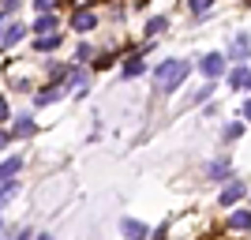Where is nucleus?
Instances as JSON below:
<instances>
[{
	"instance_id": "f257e3e1",
	"label": "nucleus",
	"mask_w": 251,
	"mask_h": 240,
	"mask_svg": "<svg viewBox=\"0 0 251 240\" xmlns=\"http://www.w3.org/2000/svg\"><path fill=\"white\" fill-rule=\"evenodd\" d=\"M191 68H195L191 60H176V56H173V60H161L154 68V90L157 94H176L180 86H184V79L191 75Z\"/></svg>"
},
{
	"instance_id": "f03ea898",
	"label": "nucleus",
	"mask_w": 251,
	"mask_h": 240,
	"mask_svg": "<svg viewBox=\"0 0 251 240\" xmlns=\"http://www.w3.org/2000/svg\"><path fill=\"white\" fill-rule=\"evenodd\" d=\"M195 68L202 72V79H221L229 72V60H225V53H206V56L195 60Z\"/></svg>"
},
{
	"instance_id": "7ed1b4c3",
	"label": "nucleus",
	"mask_w": 251,
	"mask_h": 240,
	"mask_svg": "<svg viewBox=\"0 0 251 240\" xmlns=\"http://www.w3.org/2000/svg\"><path fill=\"white\" fill-rule=\"evenodd\" d=\"M244 195H248V184L236 180V177H229V180H225V188H221V195H218V203H221V207H236Z\"/></svg>"
},
{
	"instance_id": "20e7f679",
	"label": "nucleus",
	"mask_w": 251,
	"mask_h": 240,
	"mask_svg": "<svg viewBox=\"0 0 251 240\" xmlns=\"http://www.w3.org/2000/svg\"><path fill=\"white\" fill-rule=\"evenodd\" d=\"M225 60H236V64H248L251 60V38H248V34H236V38L229 42Z\"/></svg>"
},
{
	"instance_id": "39448f33",
	"label": "nucleus",
	"mask_w": 251,
	"mask_h": 240,
	"mask_svg": "<svg viewBox=\"0 0 251 240\" xmlns=\"http://www.w3.org/2000/svg\"><path fill=\"white\" fill-rule=\"evenodd\" d=\"M11 139H26L38 132V120H34V113H19V116H11Z\"/></svg>"
},
{
	"instance_id": "423d86ee",
	"label": "nucleus",
	"mask_w": 251,
	"mask_h": 240,
	"mask_svg": "<svg viewBox=\"0 0 251 240\" xmlns=\"http://www.w3.org/2000/svg\"><path fill=\"white\" fill-rule=\"evenodd\" d=\"M232 177V161H229V154H221V158H214V161H206V180H229Z\"/></svg>"
},
{
	"instance_id": "0eeeda50",
	"label": "nucleus",
	"mask_w": 251,
	"mask_h": 240,
	"mask_svg": "<svg viewBox=\"0 0 251 240\" xmlns=\"http://www.w3.org/2000/svg\"><path fill=\"white\" fill-rule=\"evenodd\" d=\"M94 27H98V15H94V11H86V8H75L72 11V30L75 34H90Z\"/></svg>"
},
{
	"instance_id": "6e6552de",
	"label": "nucleus",
	"mask_w": 251,
	"mask_h": 240,
	"mask_svg": "<svg viewBox=\"0 0 251 240\" xmlns=\"http://www.w3.org/2000/svg\"><path fill=\"white\" fill-rule=\"evenodd\" d=\"M30 30L34 34H56L60 30V15H56V11H42V15L30 23Z\"/></svg>"
},
{
	"instance_id": "1a4fd4ad",
	"label": "nucleus",
	"mask_w": 251,
	"mask_h": 240,
	"mask_svg": "<svg viewBox=\"0 0 251 240\" xmlns=\"http://www.w3.org/2000/svg\"><path fill=\"white\" fill-rule=\"evenodd\" d=\"M64 94H68V90H64L60 83H49V86H42V90H38V94H34V105H38V109H45V105H52V102H60Z\"/></svg>"
},
{
	"instance_id": "9d476101",
	"label": "nucleus",
	"mask_w": 251,
	"mask_h": 240,
	"mask_svg": "<svg viewBox=\"0 0 251 240\" xmlns=\"http://www.w3.org/2000/svg\"><path fill=\"white\" fill-rule=\"evenodd\" d=\"M120 237L124 240H147L150 229L143 225V221H135V218H120Z\"/></svg>"
},
{
	"instance_id": "9b49d317",
	"label": "nucleus",
	"mask_w": 251,
	"mask_h": 240,
	"mask_svg": "<svg viewBox=\"0 0 251 240\" xmlns=\"http://www.w3.org/2000/svg\"><path fill=\"white\" fill-rule=\"evenodd\" d=\"M23 165H26V158H23V154L4 158V161H0V180H15L23 173Z\"/></svg>"
},
{
	"instance_id": "f8f14e48",
	"label": "nucleus",
	"mask_w": 251,
	"mask_h": 240,
	"mask_svg": "<svg viewBox=\"0 0 251 240\" xmlns=\"http://www.w3.org/2000/svg\"><path fill=\"white\" fill-rule=\"evenodd\" d=\"M229 86L232 90H251V68L248 64H236L229 72Z\"/></svg>"
},
{
	"instance_id": "ddd939ff",
	"label": "nucleus",
	"mask_w": 251,
	"mask_h": 240,
	"mask_svg": "<svg viewBox=\"0 0 251 240\" xmlns=\"http://www.w3.org/2000/svg\"><path fill=\"white\" fill-rule=\"evenodd\" d=\"M60 42H64L60 30H56V34H38V38H34V53H56Z\"/></svg>"
},
{
	"instance_id": "4468645a",
	"label": "nucleus",
	"mask_w": 251,
	"mask_h": 240,
	"mask_svg": "<svg viewBox=\"0 0 251 240\" xmlns=\"http://www.w3.org/2000/svg\"><path fill=\"white\" fill-rule=\"evenodd\" d=\"M143 72H147V56H143V53H131V56H127V64L120 68V75H124V79H135V75H143Z\"/></svg>"
},
{
	"instance_id": "2eb2a0df",
	"label": "nucleus",
	"mask_w": 251,
	"mask_h": 240,
	"mask_svg": "<svg viewBox=\"0 0 251 240\" xmlns=\"http://www.w3.org/2000/svg\"><path fill=\"white\" fill-rule=\"evenodd\" d=\"M26 30H30V27H23V23H8V27H4V45H0V49H11V45H19L23 38H26Z\"/></svg>"
},
{
	"instance_id": "dca6fc26",
	"label": "nucleus",
	"mask_w": 251,
	"mask_h": 240,
	"mask_svg": "<svg viewBox=\"0 0 251 240\" xmlns=\"http://www.w3.org/2000/svg\"><path fill=\"white\" fill-rule=\"evenodd\" d=\"M229 229L248 233L251 229V210H232V214H229Z\"/></svg>"
},
{
	"instance_id": "f3484780",
	"label": "nucleus",
	"mask_w": 251,
	"mask_h": 240,
	"mask_svg": "<svg viewBox=\"0 0 251 240\" xmlns=\"http://www.w3.org/2000/svg\"><path fill=\"white\" fill-rule=\"evenodd\" d=\"M161 30H169V19H165V15H150L147 27H143V34H147V38H157Z\"/></svg>"
},
{
	"instance_id": "a211bd4d",
	"label": "nucleus",
	"mask_w": 251,
	"mask_h": 240,
	"mask_svg": "<svg viewBox=\"0 0 251 240\" xmlns=\"http://www.w3.org/2000/svg\"><path fill=\"white\" fill-rule=\"evenodd\" d=\"M15 191H19V180H0V207H4Z\"/></svg>"
},
{
	"instance_id": "6ab92c4d",
	"label": "nucleus",
	"mask_w": 251,
	"mask_h": 240,
	"mask_svg": "<svg viewBox=\"0 0 251 240\" xmlns=\"http://www.w3.org/2000/svg\"><path fill=\"white\" fill-rule=\"evenodd\" d=\"M188 8H191V15H210V8H214V0H188Z\"/></svg>"
},
{
	"instance_id": "aec40b11",
	"label": "nucleus",
	"mask_w": 251,
	"mask_h": 240,
	"mask_svg": "<svg viewBox=\"0 0 251 240\" xmlns=\"http://www.w3.org/2000/svg\"><path fill=\"white\" fill-rule=\"evenodd\" d=\"M240 135H244V124H240V120H236V124H225V132H221V139H225V143H236Z\"/></svg>"
},
{
	"instance_id": "412c9836",
	"label": "nucleus",
	"mask_w": 251,
	"mask_h": 240,
	"mask_svg": "<svg viewBox=\"0 0 251 240\" xmlns=\"http://www.w3.org/2000/svg\"><path fill=\"white\" fill-rule=\"evenodd\" d=\"M210 94H214V79H206V83H202L199 90H195V94H191V102H206Z\"/></svg>"
},
{
	"instance_id": "4be33fe9",
	"label": "nucleus",
	"mask_w": 251,
	"mask_h": 240,
	"mask_svg": "<svg viewBox=\"0 0 251 240\" xmlns=\"http://www.w3.org/2000/svg\"><path fill=\"white\" fill-rule=\"evenodd\" d=\"M86 60H94V49H90V45H79V49H75V64H86Z\"/></svg>"
},
{
	"instance_id": "5701e85b",
	"label": "nucleus",
	"mask_w": 251,
	"mask_h": 240,
	"mask_svg": "<svg viewBox=\"0 0 251 240\" xmlns=\"http://www.w3.org/2000/svg\"><path fill=\"white\" fill-rule=\"evenodd\" d=\"M56 4H60V0H34V11H38V15H42V11H56Z\"/></svg>"
},
{
	"instance_id": "b1692460",
	"label": "nucleus",
	"mask_w": 251,
	"mask_h": 240,
	"mask_svg": "<svg viewBox=\"0 0 251 240\" xmlns=\"http://www.w3.org/2000/svg\"><path fill=\"white\" fill-rule=\"evenodd\" d=\"M19 4H23V0H4V4H0V15H4V19H8L11 11H19Z\"/></svg>"
},
{
	"instance_id": "393cba45",
	"label": "nucleus",
	"mask_w": 251,
	"mask_h": 240,
	"mask_svg": "<svg viewBox=\"0 0 251 240\" xmlns=\"http://www.w3.org/2000/svg\"><path fill=\"white\" fill-rule=\"evenodd\" d=\"M11 120V105H8V98H0V128Z\"/></svg>"
},
{
	"instance_id": "a878e982",
	"label": "nucleus",
	"mask_w": 251,
	"mask_h": 240,
	"mask_svg": "<svg viewBox=\"0 0 251 240\" xmlns=\"http://www.w3.org/2000/svg\"><path fill=\"white\" fill-rule=\"evenodd\" d=\"M8 143H11V132H8V128H0V150H4Z\"/></svg>"
},
{
	"instance_id": "bb28decb",
	"label": "nucleus",
	"mask_w": 251,
	"mask_h": 240,
	"mask_svg": "<svg viewBox=\"0 0 251 240\" xmlns=\"http://www.w3.org/2000/svg\"><path fill=\"white\" fill-rule=\"evenodd\" d=\"M240 113H244V120H248V124H251V98H248V102H244V109H240Z\"/></svg>"
},
{
	"instance_id": "cd10ccee",
	"label": "nucleus",
	"mask_w": 251,
	"mask_h": 240,
	"mask_svg": "<svg viewBox=\"0 0 251 240\" xmlns=\"http://www.w3.org/2000/svg\"><path fill=\"white\" fill-rule=\"evenodd\" d=\"M4 27H8V23H4V15H0V45H4Z\"/></svg>"
},
{
	"instance_id": "c85d7f7f",
	"label": "nucleus",
	"mask_w": 251,
	"mask_h": 240,
	"mask_svg": "<svg viewBox=\"0 0 251 240\" xmlns=\"http://www.w3.org/2000/svg\"><path fill=\"white\" fill-rule=\"evenodd\" d=\"M34 240H52V237H49V233H38V237H34Z\"/></svg>"
},
{
	"instance_id": "c756f323",
	"label": "nucleus",
	"mask_w": 251,
	"mask_h": 240,
	"mask_svg": "<svg viewBox=\"0 0 251 240\" xmlns=\"http://www.w3.org/2000/svg\"><path fill=\"white\" fill-rule=\"evenodd\" d=\"M0 229H4V214H0Z\"/></svg>"
},
{
	"instance_id": "7c9ffc66",
	"label": "nucleus",
	"mask_w": 251,
	"mask_h": 240,
	"mask_svg": "<svg viewBox=\"0 0 251 240\" xmlns=\"http://www.w3.org/2000/svg\"><path fill=\"white\" fill-rule=\"evenodd\" d=\"M0 240H4V237H0Z\"/></svg>"
},
{
	"instance_id": "2f4dec72",
	"label": "nucleus",
	"mask_w": 251,
	"mask_h": 240,
	"mask_svg": "<svg viewBox=\"0 0 251 240\" xmlns=\"http://www.w3.org/2000/svg\"><path fill=\"white\" fill-rule=\"evenodd\" d=\"M248 233H251V229H248Z\"/></svg>"
}]
</instances>
